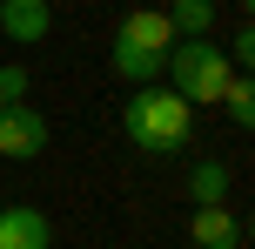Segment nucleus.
Returning <instances> with one entry per match:
<instances>
[{"mask_svg":"<svg viewBox=\"0 0 255 249\" xmlns=\"http://www.w3.org/2000/svg\"><path fill=\"white\" fill-rule=\"evenodd\" d=\"M121 128H128V142H134L141 155H181L188 135H195V108L181 101L175 88L148 81V88H134L121 101Z\"/></svg>","mask_w":255,"mask_h":249,"instance_id":"f257e3e1","label":"nucleus"},{"mask_svg":"<svg viewBox=\"0 0 255 249\" xmlns=\"http://www.w3.org/2000/svg\"><path fill=\"white\" fill-rule=\"evenodd\" d=\"M161 74H168V88H175L188 108H215L222 88L235 81V61H229L208 34H195V40H175V47H168Z\"/></svg>","mask_w":255,"mask_h":249,"instance_id":"f03ea898","label":"nucleus"},{"mask_svg":"<svg viewBox=\"0 0 255 249\" xmlns=\"http://www.w3.org/2000/svg\"><path fill=\"white\" fill-rule=\"evenodd\" d=\"M40 148H47V121H40V108H27V101L0 108V162H34Z\"/></svg>","mask_w":255,"mask_h":249,"instance_id":"7ed1b4c3","label":"nucleus"},{"mask_svg":"<svg viewBox=\"0 0 255 249\" xmlns=\"http://www.w3.org/2000/svg\"><path fill=\"white\" fill-rule=\"evenodd\" d=\"M0 34L13 47H40L54 34V0H0Z\"/></svg>","mask_w":255,"mask_h":249,"instance_id":"20e7f679","label":"nucleus"},{"mask_svg":"<svg viewBox=\"0 0 255 249\" xmlns=\"http://www.w3.org/2000/svg\"><path fill=\"white\" fill-rule=\"evenodd\" d=\"M115 40H128V47H148V54H168V47H175L168 7H128L121 20H115Z\"/></svg>","mask_w":255,"mask_h":249,"instance_id":"39448f33","label":"nucleus"},{"mask_svg":"<svg viewBox=\"0 0 255 249\" xmlns=\"http://www.w3.org/2000/svg\"><path fill=\"white\" fill-rule=\"evenodd\" d=\"M0 249H54V223L34 202H13V209H0Z\"/></svg>","mask_w":255,"mask_h":249,"instance_id":"423d86ee","label":"nucleus"},{"mask_svg":"<svg viewBox=\"0 0 255 249\" xmlns=\"http://www.w3.org/2000/svg\"><path fill=\"white\" fill-rule=\"evenodd\" d=\"M188 236H195V249H242V223H235L222 202H195Z\"/></svg>","mask_w":255,"mask_h":249,"instance_id":"0eeeda50","label":"nucleus"},{"mask_svg":"<svg viewBox=\"0 0 255 249\" xmlns=\"http://www.w3.org/2000/svg\"><path fill=\"white\" fill-rule=\"evenodd\" d=\"M108 61H115L121 81L148 88V81H161V61H168V54H148V47H128V40H115V54H108Z\"/></svg>","mask_w":255,"mask_h":249,"instance_id":"6e6552de","label":"nucleus"},{"mask_svg":"<svg viewBox=\"0 0 255 249\" xmlns=\"http://www.w3.org/2000/svg\"><path fill=\"white\" fill-rule=\"evenodd\" d=\"M168 27H175V40H195L215 27V0H175L168 7Z\"/></svg>","mask_w":255,"mask_h":249,"instance_id":"1a4fd4ad","label":"nucleus"},{"mask_svg":"<svg viewBox=\"0 0 255 249\" xmlns=\"http://www.w3.org/2000/svg\"><path fill=\"white\" fill-rule=\"evenodd\" d=\"M188 196H195V202H222V196H229V162H195Z\"/></svg>","mask_w":255,"mask_h":249,"instance_id":"9d476101","label":"nucleus"},{"mask_svg":"<svg viewBox=\"0 0 255 249\" xmlns=\"http://www.w3.org/2000/svg\"><path fill=\"white\" fill-rule=\"evenodd\" d=\"M215 108L235 121V128H249V121H255V88H249V74H235L229 88H222V101H215Z\"/></svg>","mask_w":255,"mask_h":249,"instance_id":"9b49d317","label":"nucleus"},{"mask_svg":"<svg viewBox=\"0 0 255 249\" xmlns=\"http://www.w3.org/2000/svg\"><path fill=\"white\" fill-rule=\"evenodd\" d=\"M13 101H27V67L0 61V108H13Z\"/></svg>","mask_w":255,"mask_h":249,"instance_id":"f8f14e48","label":"nucleus"}]
</instances>
